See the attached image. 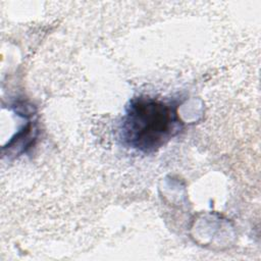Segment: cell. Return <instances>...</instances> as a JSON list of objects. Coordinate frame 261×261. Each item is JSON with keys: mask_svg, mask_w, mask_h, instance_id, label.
I'll use <instances>...</instances> for the list:
<instances>
[{"mask_svg": "<svg viewBox=\"0 0 261 261\" xmlns=\"http://www.w3.org/2000/svg\"><path fill=\"white\" fill-rule=\"evenodd\" d=\"M181 128L177 106L141 96L130 100L126 106L119 134L125 147L152 153L163 147Z\"/></svg>", "mask_w": 261, "mask_h": 261, "instance_id": "1", "label": "cell"}]
</instances>
